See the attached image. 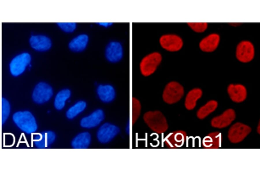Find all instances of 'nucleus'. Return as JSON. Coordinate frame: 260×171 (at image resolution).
Returning a JSON list of instances; mask_svg holds the SVG:
<instances>
[{"label":"nucleus","instance_id":"nucleus-1","mask_svg":"<svg viewBox=\"0 0 260 171\" xmlns=\"http://www.w3.org/2000/svg\"><path fill=\"white\" fill-rule=\"evenodd\" d=\"M144 122L153 132L159 134L163 133L168 130V126L167 119L160 111H148L143 115Z\"/></svg>","mask_w":260,"mask_h":171},{"label":"nucleus","instance_id":"nucleus-2","mask_svg":"<svg viewBox=\"0 0 260 171\" xmlns=\"http://www.w3.org/2000/svg\"><path fill=\"white\" fill-rule=\"evenodd\" d=\"M162 59L161 54L158 52H153L144 56L139 63L140 74L145 77L152 75L160 64Z\"/></svg>","mask_w":260,"mask_h":171},{"label":"nucleus","instance_id":"nucleus-3","mask_svg":"<svg viewBox=\"0 0 260 171\" xmlns=\"http://www.w3.org/2000/svg\"><path fill=\"white\" fill-rule=\"evenodd\" d=\"M13 119L16 125L22 131L28 134L32 133L37 128L35 119L29 111H18L13 116Z\"/></svg>","mask_w":260,"mask_h":171},{"label":"nucleus","instance_id":"nucleus-4","mask_svg":"<svg viewBox=\"0 0 260 171\" xmlns=\"http://www.w3.org/2000/svg\"><path fill=\"white\" fill-rule=\"evenodd\" d=\"M184 94L183 86L177 82L172 81L166 86L163 91L162 98L166 103L173 104L179 101Z\"/></svg>","mask_w":260,"mask_h":171},{"label":"nucleus","instance_id":"nucleus-5","mask_svg":"<svg viewBox=\"0 0 260 171\" xmlns=\"http://www.w3.org/2000/svg\"><path fill=\"white\" fill-rule=\"evenodd\" d=\"M250 127L240 122L236 123L230 128L228 132L229 141L234 143L242 141L251 132Z\"/></svg>","mask_w":260,"mask_h":171},{"label":"nucleus","instance_id":"nucleus-6","mask_svg":"<svg viewBox=\"0 0 260 171\" xmlns=\"http://www.w3.org/2000/svg\"><path fill=\"white\" fill-rule=\"evenodd\" d=\"M255 49L252 43L248 41H243L237 45L236 56L237 59L243 63L248 62L253 59Z\"/></svg>","mask_w":260,"mask_h":171},{"label":"nucleus","instance_id":"nucleus-7","mask_svg":"<svg viewBox=\"0 0 260 171\" xmlns=\"http://www.w3.org/2000/svg\"><path fill=\"white\" fill-rule=\"evenodd\" d=\"M119 128L117 126L109 123H105L99 128L97 137L99 141L103 143L110 141L120 133Z\"/></svg>","mask_w":260,"mask_h":171},{"label":"nucleus","instance_id":"nucleus-8","mask_svg":"<svg viewBox=\"0 0 260 171\" xmlns=\"http://www.w3.org/2000/svg\"><path fill=\"white\" fill-rule=\"evenodd\" d=\"M124 54L123 47L120 42L111 41L106 47L105 52V57L110 62L117 63L120 62L122 59Z\"/></svg>","mask_w":260,"mask_h":171},{"label":"nucleus","instance_id":"nucleus-9","mask_svg":"<svg viewBox=\"0 0 260 171\" xmlns=\"http://www.w3.org/2000/svg\"><path fill=\"white\" fill-rule=\"evenodd\" d=\"M31 60L30 56L27 53H22L14 58L10 65L12 74L16 76L22 74L27 66L29 64Z\"/></svg>","mask_w":260,"mask_h":171},{"label":"nucleus","instance_id":"nucleus-10","mask_svg":"<svg viewBox=\"0 0 260 171\" xmlns=\"http://www.w3.org/2000/svg\"><path fill=\"white\" fill-rule=\"evenodd\" d=\"M161 46L164 49L170 52H175L180 50L183 41L179 36L174 35H165L161 36L159 41Z\"/></svg>","mask_w":260,"mask_h":171},{"label":"nucleus","instance_id":"nucleus-11","mask_svg":"<svg viewBox=\"0 0 260 171\" xmlns=\"http://www.w3.org/2000/svg\"><path fill=\"white\" fill-rule=\"evenodd\" d=\"M53 94L52 88L45 83L41 82L35 87L33 92L32 98L35 102L41 104L49 100Z\"/></svg>","mask_w":260,"mask_h":171},{"label":"nucleus","instance_id":"nucleus-12","mask_svg":"<svg viewBox=\"0 0 260 171\" xmlns=\"http://www.w3.org/2000/svg\"><path fill=\"white\" fill-rule=\"evenodd\" d=\"M186 132L183 130H177L169 133L164 138L166 146L170 149L180 148L184 144L187 138Z\"/></svg>","mask_w":260,"mask_h":171},{"label":"nucleus","instance_id":"nucleus-13","mask_svg":"<svg viewBox=\"0 0 260 171\" xmlns=\"http://www.w3.org/2000/svg\"><path fill=\"white\" fill-rule=\"evenodd\" d=\"M236 114L232 109L225 111L221 115L213 118L211 121V125L213 127L222 128L229 125L235 119Z\"/></svg>","mask_w":260,"mask_h":171},{"label":"nucleus","instance_id":"nucleus-14","mask_svg":"<svg viewBox=\"0 0 260 171\" xmlns=\"http://www.w3.org/2000/svg\"><path fill=\"white\" fill-rule=\"evenodd\" d=\"M227 91L232 101L239 103L244 102L246 98L247 91L245 86L240 84H230L227 87Z\"/></svg>","mask_w":260,"mask_h":171},{"label":"nucleus","instance_id":"nucleus-15","mask_svg":"<svg viewBox=\"0 0 260 171\" xmlns=\"http://www.w3.org/2000/svg\"><path fill=\"white\" fill-rule=\"evenodd\" d=\"M33 141L37 148H47L54 141L55 135L54 132L49 131L33 134Z\"/></svg>","mask_w":260,"mask_h":171},{"label":"nucleus","instance_id":"nucleus-16","mask_svg":"<svg viewBox=\"0 0 260 171\" xmlns=\"http://www.w3.org/2000/svg\"><path fill=\"white\" fill-rule=\"evenodd\" d=\"M97 93L101 100L105 103L112 102L116 96L115 89L113 86L109 84L99 85L97 89Z\"/></svg>","mask_w":260,"mask_h":171},{"label":"nucleus","instance_id":"nucleus-17","mask_svg":"<svg viewBox=\"0 0 260 171\" xmlns=\"http://www.w3.org/2000/svg\"><path fill=\"white\" fill-rule=\"evenodd\" d=\"M105 117L103 111L98 109L93 112L88 116L83 118L80 124L83 127L90 128L99 125L103 120Z\"/></svg>","mask_w":260,"mask_h":171},{"label":"nucleus","instance_id":"nucleus-18","mask_svg":"<svg viewBox=\"0 0 260 171\" xmlns=\"http://www.w3.org/2000/svg\"><path fill=\"white\" fill-rule=\"evenodd\" d=\"M222 139V134L220 132H211L203 138L202 145L205 149H218L221 146Z\"/></svg>","mask_w":260,"mask_h":171},{"label":"nucleus","instance_id":"nucleus-19","mask_svg":"<svg viewBox=\"0 0 260 171\" xmlns=\"http://www.w3.org/2000/svg\"><path fill=\"white\" fill-rule=\"evenodd\" d=\"M220 40L219 35L216 33L212 34L203 39L200 42L199 46L200 50L205 52H211L217 48Z\"/></svg>","mask_w":260,"mask_h":171},{"label":"nucleus","instance_id":"nucleus-20","mask_svg":"<svg viewBox=\"0 0 260 171\" xmlns=\"http://www.w3.org/2000/svg\"><path fill=\"white\" fill-rule=\"evenodd\" d=\"M29 42L33 48L39 51L47 50L51 46L50 40L47 37L43 35L33 36L30 38Z\"/></svg>","mask_w":260,"mask_h":171},{"label":"nucleus","instance_id":"nucleus-21","mask_svg":"<svg viewBox=\"0 0 260 171\" xmlns=\"http://www.w3.org/2000/svg\"><path fill=\"white\" fill-rule=\"evenodd\" d=\"M203 92L199 88H194L187 94L185 98V106L186 108L191 110L195 107L197 100L202 96Z\"/></svg>","mask_w":260,"mask_h":171},{"label":"nucleus","instance_id":"nucleus-22","mask_svg":"<svg viewBox=\"0 0 260 171\" xmlns=\"http://www.w3.org/2000/svg\"><path fill=\"white\" fill-rule=\"evenodd\" d=\"M88 41V36L86 35H80L73 39L70 43V49L74 52L83 50L86 48Z\"/></svg>","mask_w":260,"mask_h":171},{"label":"nucleus","instance_id":"nucleus-23","mask_svg":"<svg viewBox=\"0 0 260 171\" xmlns=\"http://www.w3.org/2000/svg\"><path fill=\"white\" fill-rule=\"evenodd\" d=\"M218 105V103L216 100H211L208 101L198 110L196 113L197 117L200 119H204L214 111Z\"/></svg>","mask_w":260,"mask_h":171},{"label":"nucleus","instance_id":"nucleus-24","mask_svg":"<svg viewBox=\"0 0 260 171\" xmlns=\"http://www.w3.org/2000/svg\"><path fill=\"white\" fill-rule=\"evenodd\" d=\"M91 140L90 135L87 132L81 133L73 140L71 145L75 149H85L88 147Z\"/></svg>","mask_w":260,"mask_h":171},{"label":"nucleus","instance_id":"nucleus-25","mask_svg":"<svg viewBox=\"0 0 260 171\" xmlns=\"http://www.w3.org/2000/svg\"><path fill=\"white\" fill-rule=\"evenodd\" d=\"M70 95V91L68 89H64L59 92L55 98L54 105L55 108L58 110L62 109L65 105L66 101Z\"/></svg>","mask_w":260,"mask_h":171},{"label":"nucleus","instance_id":"nucleus-26","mask_svg":"<svg viewBox=\"0 0 260 171\" xmlns=\"http://www.w3.org/2000/svg\"><path fill=\"white\" fill-rule=\"evenodd\" d=\"M86 102L83 101H78L67 111L66 115L69 119H72L83 111L86 107Z\"/></svg>","mask_w":260,"mask_h":171},{"label":"nucleus","instance_id":"nucleus-27","mask_svg":"<svg viewBox=\"0 0 260 171\" xmlns=\"http://www.w3.org/2000/svg\"><path fill=\"white\" fill-rule=\"evenodd\" d=\"M142 111V104L140 100L137 98H132V123L134 124L140 115Z\"/></svg>","mask_w":260,"mask_h":171},{"label":"nucleus","instance_id":"nucleus-28","mask_svg":"<svg viewBox=\"0 0 260 171\" xmlns=\"http://www.w3.org/2000/svg\"><path fill=\"white\" fill-rule=\"evenodd\" d=\"M10 107L8 102L2 98L1 102V123L3 125L8 118L10 113Z\"/></svg>","mask_w":260,"mask_h":171},{"label":"nucleus","instance_id":"nucleus-29","mask_svg":"<svg viewBox=\"0 0 260 171\" xmlns=\"http://www.w3.org/2000/svg\"><path fill=\"white\" fill-rule=\"evenodd\" d=\"M188 26L194 31L197 33H202L207 29V23H188Z\"/></svg>","mask_w":260,"mask_h":171},{"label":"nucleus","instance_id":"nucleus-30","mask_svg":"<svg viewBox=\"0 0 260 171\" xmlns=\"http://www.w3.org/2000/svg\"><path fill=\"white\" fill-rule=\"evenodd\" d=\"M57 24L62 30L67 33L73 32L76 27V23L73 22H60Z\"/></svg>","mask_w":260,"mask_h":171},{"label":"nucleus","instance_id":"nucleus-31","mask_svg":"<svg viewBox=\"0 0 260 171\" xmlns=\"http://www.w3.org/2000/svg\"><path fill=\"white\" fill-rule=\"evenodd\" d=\"M98 24L100 25L105 27L109 26L112 24L111 23H98Z\"/></svg>","mask_w":260,"mask_h":171},{"label":"nucleus","instance_id":"nucleus-32","mask_svg":"<svg viewBox=\"0 0 260 171\" xmlns=\"http://www.w3.org/2000/svg\"><path fill=\"white\" fill-rule=\"evenodd\" d=\"M257 132H258V133L259 134H260V124H259L258 126V127H257Z\"/></svg>","mask_w":260,"mask_h":171}]
</instances>
